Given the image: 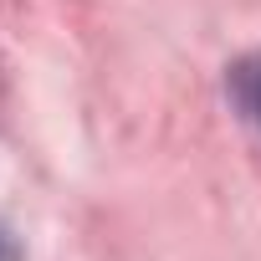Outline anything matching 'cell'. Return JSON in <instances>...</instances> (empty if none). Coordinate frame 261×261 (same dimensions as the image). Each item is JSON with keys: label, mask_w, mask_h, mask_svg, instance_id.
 <instances>
[{"label": "cell", "mask_w": 261, "mask_h": 261, "mask_svg": "<svg viewBox=\"0 0 261 261\" xmlns=\"http://www.w3.org/2000/svg\"><path fill=\"white\" fill-rule=\"evenodd\" d=\"M230 92H236L241 113L261 128V51H256V57H246V62L230 72Z\"/></svg>", "instance_id": "cell-1"}, {"label": "cell", "mask_w": 261, "mask_h": 261, "mask_svg": "<svg viewBox=\"0 0 261 261\" xmlns=\"http://www.w3.org/2000/svg\"><path fill=\"white\" fill-rule=\"evenodd\" d=\"M0 261H21V251H16V236L6 230V220H0Z\"/></svg>", "instance_id": "cell-2"}]
</instances>
